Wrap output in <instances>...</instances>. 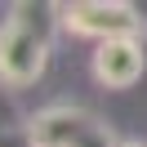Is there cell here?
Instances as JSON below:
<instances>
[{
    "instance_id": "1",
    "label": "cell",
    "mask_w": 147,
    "mask_h": 147,
    "mask_svg": "<svg viewBox=\"0 0 147 147\" xmlns=\"http://www.w3.org/2000/svg\"><path fill=\"white\" fill-rule=\"evenodd\" d=\"M49 5H13L0 22V80L5 85H31L45 71L49 58V31H54Z\"/></svg>"
},
{
    "instance_id": "2",
    "label": "cell",
    "mask_w": 147,
    "mask_h": 147,
    "mask_svg": "<svg viewBox=\"0 0 147 147\" xmlns=\"http://www.w3.org/2000/svg\"><path fill=\"white\" fill-rule=\"evenodd\" d=\"M27 134L36 138V147H116V138L107 134V125L76 107H54L45 116H36L27 125Z\"/></svg>"
},
{
    "instance_id": "4",
    "label": "cell",
    "mask_w": 147,
    "mask_h": 147,
    "mask_svg": "<svg viewBox=\"0 0 147 147\" xmlns=\"http://www.w3.org/2000/svg\"><path fill=\"white\" fill-rule=\"evenodd\" d=\"M143 67H147V54L134 36L102 40L94 49V80L107 85V89H134L143 80Z\"/></svg>"
},
{
    "instance_id": "7",
    "label": "cell",
    "mask_w": 147,
    "mask_h": 147,
    "mask_svg": "<svg viewBox=\"0 0 147 147\" xmlns=\"http://www.w3.org/2000/svg\"><path fill=\"white\" fill-rule=\"evenodd\" d=\"M129 147H134V143H129Z\"/></svg>"
},
{
    "instance_id": "6",
    "label": "cell",
    "mask_w": 147,
    "mask_h": 147,
    "mask_svg": "<svg viewBox=\"0 0 147 147\" xmlns=\"http://www.w3.org/2000/svg\"><path fill=\"white\" fill-rule=\"evenodd\" d=\"M0 147H36V138H31L27 129H13V134H5V138H0Z\"/></svg>"
},
{
    "instance_id": "5",
    "label": "cell",
    "mask_w": 147,
    "mask_h": 147,
    "mask_svg": "<svg viewBox=\"0 0 147 147\" xmlns=\"http://www.w3.org/2000/svg\"><path fill=\"white\" fill-rule=\"evenodd\" d=\"M13 129H18V107H13V98L5 89H0V138L5 134H13Z\"/></svg>"
},
{
    "instance_id": "3",
    "label": "cell",
    "mask_w": 147,
    "mask_h": 147,
    "mask_svg": "<svg viewBox=\"0 0 147 147\" xmlns=\"http://www.w3.org/2000/svg\"><path fill=\"white\" fill-rule=\"evenodd\" d=\"M63 22L76 31V36H94L102 45V40H120V36H134L138 27V13L134 5H116V0H80V5H63Z\"/></svg>"
}]
</instances>
